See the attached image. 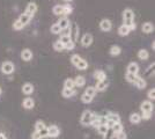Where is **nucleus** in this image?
<instances>
[{
  "label": "nucleus",
  "instance_id": "1",
  "mask_svg": "<svg viewBox=\"0 0 155 139\" xmlns=\"http://www.w3.org/2000/svg\"><path fill=\"white\" fill-rule=\"evenodd\" d=\"M123 22L124 26L129 27L130 30H134L137 28L134 23V13L131 8H125L123 12Z\"/></svg>",
  "mask_w": 155,
  "mask_h": 139
},
{
  "label": "nucleus",
  "instance_id": "2",
  "mask_svg": "<svg viewBox=\"0 0 155 139\" xmlns=\"http://www.w3.org/2000/svg\"><path fill=\"white\" fill-rule=\"evenodd\" d=\"M93 114L94 113H91V110H84L82 116H81V119H80V122H81L82 125H91Z\"/></svg>",
  "mask_w": 155,
  "mask_h": 139
},
{
  "label": "nucleus",
  "instance_id": "3",
  "mask_svg": "<svg viewBox=\"0 0 155 139\" xmlns=\"http://www.w3.org/2000/svg\"><path fill=\"white\" fill-rule=\"evenodd\" d=\"M14 70H15V67H14V64L12 61H4L1 64V72L4 74H12L14 72Z\"/></svg>",
  "mask_w": 155,
  "mask_h": 139
},
{
  "label": "nucleus",
  "instance_id": "4",
  "mask_svg": "<svg viewBox=\"0 0 155 139\" xmlns=\"http://www.w3.org/2000/svg\"><path fill=\"white\" fill-rule=\"evenodd\" d=\"M37 9H38V7H37V5L35 4V2H29L28 5H27L26 7V11H25V13L28 14L29 16H34V14L37 12Z\"/></svg>",
  "mask_w": 155,
  "mask_h": 139
},
{
  "label": "nucleus",
  "instance_id": "5",
  "mask_svg": "<svg viewBox=\"0 0 155 139\" xmlns=\"http://www.w3.org/2000/svg\"><path fill=\"white\" fill-rule=\"evenodd\" d=\"M91 43H93V35L91 34H84V36H82V38H81V44H82V46L88 48V46L91 45Z\"/></svg>",
  "mask_w": 155,
  "mask_h": 139
},
{
  "label": "nucleus",
  "instance_id": "6",
  "mask_svg": "<svg viewBox=\"0 0 155 139\" xmlns=\"http://www.w3.org/2000/svg\"><path fill=\"white\" fill-rule=\"evenodd\" d=\"M100 28L102 31H109L112 28V22L108 19H103V20L100 22Z\"/></svg>",
  "mask_w": 155,
  "mask_h": 139
},
{
  "label": "nucleus",
  "instance_id": "7",
  "mask_svg": "<svg viewBox=\"0 0 155 139\" xmlns=\"http://www.w3.org/2000/svg\"><path fill=\"white\" fill-rule=\"evenodd\" d=\"M59 127L57 125H51L50 127H48V137L51 138H57L59 136Z\"/></svg>",
  "mask_w": 155,
  "mask_h": 139
},
{
  "label": "nucleus",
  "instance_id": "8",
  "mask_svg": "<svg viewBox=\"0 0 155 139\" xmlns=\"http://www.w3.org/2000/svg\"><path fill=\"white\" fill-rule=\"evenodd\" d=\"M70 35V37H71V40L75 43L79 38V27H78L77 23H73L72 25V33L68 34Z\"/></svg>",
  "mask_w": 155,
  "mask_h": 139
},
{
  "label": "nucleus",
  "instance_id": "9",
  "mask_svg": "<svg viewBox=\"0 0 155 139\" xmlns=\"http://www.w3.org/2000/svg\"><path fill=\"white\" fill-rule=\"evenodd\" d=\"M57 25H58L59 28H60L61 30H65V29L70 28V26H71V22H70V20H68L66 16H63V18H60V20L57 22Z\"/></svg>",
  "mask_w": 155,
  "mask_h": 139
},
{
  "label": "nucleus",
  "instance_id": "10",
  "mask_svg": "<svg viewBox=\"0 0 155 139\" xmlns=\"http://www.w3.org/2000/svg\"><path fill=\"white\" fill-rule=\"evenodd\" d=\"M108 85H109V81H108V79L105 78V79L101 80V81H97L95 89H96V92H103L104 89L108 87Z\"/></svg>",
  "mask_w": 155,
  "mask_h": 139
},
{
  "label": "nucleus",
  "instance_id": "11",
  "mask_svg": "<svg viewBox=\"0 0 155 139\" xmlns=\"http://www.w3.org/2000/svg\"><path fill=\"white\" fill-rule=\"evenodd\" d=\"M140 108H141L142 113H152L153 111V103L150 101H143Z\"/></svg>",
  "mask_w": 155,
  "mask_h": 139
},
{
  "label": "nucleus",
  "instance_id": "12",
  "mask_svg": "<svg viewBox=\"0 0 155 139\" xmlns=\"http://www.w3.org/2000/svg\"><path fill=\"white\" fill-rule=\"evenodd\" d=\"M21 58H22V60H25V61L31 60L32 51L30 50V49H23V50L21 51Z\"/></svg>",
  "mask_w": 155,
  "mask_h": 139
},
{
  "label": "nucleus",
  "instance_id": "13",
  "mask_svg": "<svg viewBox=\"0 0 155 139\" xmlns=\"http://www.w3.org/2000/svg\"><path fill=\"white\" fill-rule=\"evenodd\" d=\"M138 72H139V66L137 63H130L127 65V73H131V74H134V75H138Z\"/></svg>",
  "mask_w": 155,
  "mask_h": 139
},
{
  "label": "nucleus",
  "instance_id": "14",
  "mask_svg": "<svg viewBox=\"0 0 155 139\" xmlns=\"http://www.w3.org/2000/svg\"><path fill=\"white\" fill-rule=\"evenodd\" d=\"M18 20L20 21V23L22 25L23 27H26L29 22H30V20H31V16H29L28 14H26V13H23V14H21L20 15V18L18 19Z\"/></svg>",
  "mask_w": 155,
  "mask_h": 139
},
{
  "label": "nucleus",
  "instance_id": "15",
  "mask_svg": "<svg viewBox=\"0 0 155 139\" xmlns=\"http://www.w3.org/2000/svg\"><path fill=\"white\" fill-rule=\"evenodd\" d=\"M32 92H34V86H32L31 84L27 82V84H25V85L22 86V93H23V94L30 95V94H32Z\"/></svg>",
  "mask_w": 155,
  "mask_h": 139
},
{
  "label": "nucleus",
  "instance_id": "16",
  "mask_svg": "<svg viewBox=\"0 0 155 139\" xmlns=\"http://www.w3.org/2000/svg\"><path fill=\"white\" fill-rule=\"evenodd\" d=\"M154 30V25L152 22H146L142 25V31L146 34H150Z\"/></svg>",
  "mask_w": 155,
  "mask_h": 139
},
{
  "label": "nucleus",
  "instance_id": "17",
  "mask_svg": "<svg viewBox=\"0 0 155 139\" xmlns=\"http://www.w3.org/2000/svg\"><path fill=\"white\" fill-rule=\"evenodd\" d=\"M74 80V86H78V87H82L86 85V79H84V77L82 75H78Z\"/></svg>",
  "mask_w": 155,
  "mask_h": 139
},
{
  "label": "nucleus",
  "instance_id": "18",
  "mask_svg": "<svg viewBox=\"0 0 155 139\" xmlns=\"http://www.w3.org/2000/svg\"><path fill=\"white\" fill-rule=\"evenodd\" d=\"M134 85H136L139 89H143V88L146 87V85H147V82L145 81V79H142L140 77H137L136 81H134Z\"/></svg>",
  "mask_w": 155,
  "mask_h": 139
},
{
  "label": "nucleus",
  "instance_id": "19",
  "mask_svg": "<svg viewBox=\"0 0 155 139\" xmlns=\"http://www.w3.org/2000/svg\"><path fill=\"white\" fill-rule=\"evenodd\" d=\"M23 107L26 108V109H32L34 106H35V102H34V100L31 98H27V99L23 100Z\"/></svg>",
  "mask_w": 155,
  "mask_h": 139
},
{
  "label": "nucleus",
  "instance_id": "20",
  "mask_svg": "<svg viewBox=\"0 0 155 139\" xmlns=\"http://www.w3.org/2000/svg\"><path fill=\"white\" fill-rule=\"evenodd\" d=\"M138 58L141 60H147L149 58V52L145 49H141L138 51Z\"/></svg>",
  "mask_w": 155,
  "mask_h": 139
},
{
  "label": "nucleus",
  "instance_id": "21",
  "mask_svg": "<svg viewBox=\"0 0 155 139\" xmlns=\"http://www.w3.org/2000/svg\"><path fill=\"white\" fill-rule=\"evenodd\" d=\"M120 53H122V49H120V46L112 45L111 48H110V55H111V56L116 57V56H119Z\"/></svg>",
  "mask_w": 155,
  "mask_h": 139
},
{
  "label": "nucleus",
  "instance_id": "22",
  "mask_svg": "<svg viewBox=\"0 0 155 139\" xmlns=\"http://www.w3.org/2000/svg\"><path fill=\"white\" fill-rule=\"evenodd\" d=\"M94 77H95V79H97V81H101V80H103L107 78V74H105V72L102 71V70H97V71H95V73H94Z\"/></svg>",
  "mask_w": 155,
  "mask_h": 139
},
{
  "label": "nucleus",
  "instance_id": "23",
  "mask_svg": "<svg viewBox=\"0 0 155 139\" xmlns=\"http://www.w3.org/2000/svg\"><path fill=\"white\" fill-rule=\"evenodd\" d=\"M130 28L129 27H126V26H124V25H122V26L118 28V34L120 35V36H127L130 34Z\"/></svg>",
  "mask_w": 155,
  "mask_h": 139
},
{
  "label": "nucleus",
  "instance_id": "24",
  "mask_svg": "<svg viewBox=\"0 0 155 139\" xmlns=\"http://www.w3.org/2000/svg\"><path fill=\"white\" fill-rule=\"evenodd\" d=\"M105 117H107V119H109V121H111V122H114L115 124L120 123V117H119L117 114H109V115L105 116Z\"/></svg>",
  "mask_w": 155,
  "mask_h": 139
},
{
  "label": "nucleus",
  "instance_id": "25",
  "mask_svg": "<svg viewBox=\"0 0 155 139\" xmlns=\"http://www.w3.org/2000/svg\"><path fill=\"white\" fill-rule=\"evenodd\" d=\"M52 12H53L54 15H63V13H64V5H56L53 7Z\"/></svg>",
  "mask_w": 155,
  "mask_h": 139
},
{
  "label": "nucleus",
  "instance_id": "26",
  "mask_svg": "<svg viewBox=\"0 0 155 139\" xmlns=\"http://www.w3.org/2000/svg\"><path fill=\"white\" fill-rule=\"evenodd\" d=\"M140 121H141V116H140L139 114L134 113L130 116V122H131V123H133V124H138Z\"/></svg>",
  "mask_w": 155,
  "mask_h": 139
},
{
  "label": "nucleus",
  "instance_id": "27",
  "mask_svg": "<svg viewBox=\"0 0 155 139\" xmlns=\"http://www.w3.org/2000/svg\"><path fill=\"white\" fill-rule=\"evenodd\" d=\"M75 94V91L74 89H68V88H64L63 89V92H61V95L64 96V98H71V96H73Z\"/></svg>",
  "mask_w": 155,
  "mask_h": 139
},
{
  "label": "nucleus",
  "instance_id": "28",
  "mask_svg": "<svg viewBox=\"0 0 155 139\" xmlns=\"http://www.w3.org/2000/svg\"><path fill=\"white\" fill-rule=\"evenodd\" d=\"M53 49L56 50V51H58V52H60V51H64L65 50V46L64 44L60 42V41H56L54 43H53Z\"/></svg>",
  "mask_w": 155,
  "mask_h": 139
},
{
  "label": "nucleus",
  "instance_id": "29",
  "mask_svg": "<svg viewBox=\"0 0 155 139\" xmlns=\"http://www.w3.org/2000/svg\"><path fill=\"white\" fill-rule=\"evenodd\" d=\"M84 94H86V95H88V96H91V98H94V96H95V94H96V89H95V87L89 86L88 88H86Z\"/></svg>",
  "mask_w": 155,
  "mask_h": 139
},
{
  "label": "nucleus",
  "instance_id": "30",
  "mask_svg": "<svg viewBox=\"0 0 155 139\" xmlns=\"http://www.w3.org/2000/svg\"><path fill=\"white\" fill-rule=\"evenodd\" d=\"M64 88H68V89H74V80L73 79H66L64 82Z\"/></svg>",
  "mask_w": 155,
  "mask_h": 139
},
{
  "label": "nucleus",
  "instance_id": "31",
  "mask_svg": "<svg viewBox=\"0 0 155 139\" xmlns=\"http://www.w3.org/2000/svg\"><path fill=\"white\" fill-rule=\"evenodd\" d=\"M111 130H112L114 134L116 136L117 133H119L120 131H123V125H122L120 123H117V124H115V125L111 127Z\"/></svg>",
  "mask_w": 155,
  "mask_h": 139
},
{
  "label": "nucleus",
  "instance_id": "32",
  "mask_svg": "<svg viewBox=\"0 0 155 139\" xmlns=\"http://www.w3.org/2000/svg\"><path fill=\"white\" fill-rule=\"evenodd\" d=\"M87 67H88V63H87L84 58H82V59L80 60V61L77 64V68H79V70H86Z\"/></svg>",
  "mask_w": 155,
  "mask_h": 139
},
{
  "label": "nucleus",
  "instance_id": "33",
  "mask_svg": "<svg viewBox=\"0 0 155 139\" xmlns=\"http://www.w3.org/2000/svg\"><path fill=\"white\" fill-rule=\"evenodd\" d=\"M137 77H138V75L131 74V73H126V75H125V79H126V81H127V82H130V84H134V81H136Z\"/></svg>",
  "mask_w": 155,
  "mask_h": 139
},
{
  "label": "nucleus",
  "instance_id": "34",
  "mask_svg": "<svg viewBox=\"0 0 155 139\" xmlns=\"http://www.w3.org/2000/svg\"><path fill=\"white\" fill-rule=\"evenodd\" d=\"M60 42H61V43H63V44H67V43H68V42H71V37H70V35H68V34H65V35H61V36H60Z\"/></svg>",
  "mask_w": 155,
  "mask_h": 139
},
{
  "label": "nucleus",
  "instance_id": "35",
  "mask_svg": "<svg viewBox=\"0 0 155 139\" xmlns=\"http://www.w3.org/2000/svg\"><path fill=\"white\" fill-rule=\"evenodd\" d=\"M97 131L100 132V134H107V132L109 131V129H108V126L105 125V124H102V125H100L97 127Z\"/></svg>",
  "mask_w": 155,
  "mask_h": 139
},
{
  "label": "nucleus",
  "instance_id": "36",
  "mask_svg": "<svg viewBox=\"0 0 155 139\" xmlns=\"http://www.w3.org/2000/svg\"><path fill=\"white\" fill-rule=\"evenodd\" d=\"M81 59H82V58H81L79 55H73V56L71 57V63L73 64V65H74V66H77V64Z\"/></svg>",
  "mask_w": 155,
  "mask_h": 139
},
{
  "label": "nucleus",
  "instance_id": "37",
  "mask_svg": "<svg viewBox=\"0 0 155 139\" xmlns=\"http://www.w3.org/2000/svg\"><path fill=\"white\" fill-rule=\"evenodd\" d=\"M45 125H44V123L42 122V121H37L36 122V124H35V131H37L38 132L39 130H42V129H44Z\"/></svg>",
  "mask_w": 155,
  "mask_h": 139
},
{
  "label": "nucleus",
  "instance_id": "38",
  "mask_svg": "<svg viewBox=\"0 0 155 139\" xmlns=\"http://www.w3.org/2000/svg\"><path fill=\"white\" fill-rule=\"evenodd\" d=\"M72 11H73V8H72L70 5H64V13H63V15H68V14L72 13Z\"/></svg>",
  "mask_w": 155,
  "mask_h": 139
},
{
  "label": "nucleus",
  "instance_id": "39",
  "mask_svg": "<svg viewBox=\"0 0 155 139\" xmlns=\"http://www.w3.org/2000/svg\"><path fill=\"white\" fill-rule=\"evenodd\" d=\"M61 31V29L59 28V26L57 25V23H54V25H52L51 26V33L53 34H59Z\"/></svg>",
  "mask_w": 155,
  "mask_h": 139
},
{
  "label": "nucleus",
  "instance_id": "40",
  "mask_svg": "<svg viewBox=\"0 0 155 139\" xmlns=\"http://www.w3.org/2000/svg\"><path fill=\"white\" fill-rule=\"evenodd\" d=\"M81 101H82L84 103H91V101H93V98H91V96H88V95L84 94V95L81 96Z\"/></svg>",
  "mask_w": 155,
  "mask_h": 139
},
{
  "label": "nucleus",
  "instance_id": "41",
  "mask_svg": "<svg viewBox=\"0 0 155 139\" xmlns=\"http://www.w3.org/2000/svg\"><path fill=\"white\" fill-rule=\"evenodd\" d=\"M13 28L15 29V30H21V29H23L25 27L22 26L21 23H20V21H19V20H16V21H15V22L13 23Z\"/></svg>",
  "mask_w": 155,
  "mask_h": 139
},
{
  "label": "nucleus",
  "instance_id": "42",
  "mask_svg": "<svg viewBox=\"0 0 155 139\" xmlns=\"http://www.w3.org/2000/svg\"><path fill=\"white\" fill-rule=\"evenodd\" d=\"M65 50H73L74 49V46H75V43L73 42V41H71V42H68L67 44H65Z\"/></svg>",
  "mask_w": 155,
  "mask_h": 139
},
{
  "label": "nucleus",
  "instance_id": "43",
  "mask_svg": "<svg viewBox=\"0 0 155 139\" xmlns=\"http://www.w3.org/2000/svg\"><path fill=\"white\" fill-rule=\"evenodd\" d=\"M38 134L41 136V138H45V137H48V127H44V129L39 130Z\"/></svg>",
  "mask_w": 155,
  "mask_h": 139
},
{
  "label": "nucleus",
  "instance_id": "44",
  "mask_svg": "<svg viewBox=\"0 0 155 139\" xmlns=\"http://www.w3.org/2000/svg\"><path fill=\"white\" fill-rule=\"evenodd\" d=\"M126 133L124 132V131H120L119 133H117L116 134V139H126Z\"/></svg>",
  "mask_w": 155,
  "mask_h": 139
},
{
  "label": "nucleus",
  "instance_id": "45",
  "mask_svg": "<svg viewBox=\"0 0 155 139\" xmlns=\"http://www.w3.org/2000/svg\"><path fill=\"white\" fill-rule=\"evenodd\" d=\"M147 96H148L149 100H154L155 99V89H154V88L149 91L148 94H147Z\"/></svg>",
  "mask_w": 155,
  "mask_h": 139
},
{
  "label": "nucleus",
  "instance_id": "46",
  "mask_svg": "<svg viewBox=\"0 0 155 139\" xmlns=\"http://www.w3.org/2000/svg\"><path fill=\"white\" fill-rule=\"evenodd\" d=\"M150 116H152V113H142L141 118H143V119H149V118H150Z\"/></svg>",
  "mask_w": 155,
  "mask_h": 139
},
{
  "label": "nucleus",
  "instance_id": "47",
  "mask_svg": "<svg viewBox=\"0 0 155 139\" xmlns=\"http://www.w3.org/2000/svg\"><path fill=\"white\" fill-rule=\"evenodd\" d=\"M32 139H42V138H41V136L38 134V132L35 131V132L32 133Z\"/></svg>",
  "mask_w": 155,
  "mask_h": 139
},
{
  "label": "nucleus",
  "instance_id": "48",
  "mask_svg": "<svg viewBox=\"0 0 155 139\" xmlns=\"http://www.w3.org/2000/svg\"><path fill=\"white\" fill-rule=\"evenodd\" d=\"M0 139H7V138L2 134V133H0Z\"/></svg>",
  "mask_w": 155,
  "mask_h": 139
},
{
  "label": "nucleus",
  "instance_id": "49",
  "mask_svg": "<svg viewBox=\"0 0 155 139\" xmlns=\"http://www.w3.org/2000/svg\"><path fill=\"white\" fill-rule=\"evenodd\" d=\"M152 48H153V50H154V49H155V43H154V42L152 43Z\"/></svg>",
  "mask_w": 155,
  "mask_h": 139
},
{
  "label": "nucleus",
  "instance_id": "50",
  "mask_svg": "<svg viewBox=\"0 0 155 139\" xmlns=\"http://www.w3.org/2000/svg\"><path fill=\"white\" fill-rule=\"evenodd\" d=\"M1 93H2V89H1V87H0V95H1Z\"/></svg>",
  "mask_w": 155,
  "mask_h": 139
},
{
  "label": "nucleus",
  "instance_id": "51",
  "mask_svg": "<svg viewBox=\"0 0 155 139\" xmlns=\"http://www.w3.org/2000/svg\"><path fill=\"white\" fill-rule=\"evenodd\" d=\"M65 1H67V2H70V1H72V0H65Z\"/></svg>",
  "mask_w": 155,
  "mask_h": 139
}]
</instances>
